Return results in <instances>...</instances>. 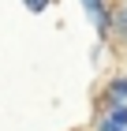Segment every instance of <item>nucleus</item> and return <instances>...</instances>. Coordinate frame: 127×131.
I'll use <instances>...</instances> for the list:
<instances>
[{
  "label": "nucleus",
  "instance_id": "1",
  "mask_svg": "<svg viewBox=\"0 0 127 131\" xmlns=\"http://www.w3.org/2000/svg\"><path fill=\"white\" fill-rule=\"evenodd\" d=\"M108 97L120 101V105H127V75H116V79L108 82Z\"/></svg>",
  "mask_w": 127,
  "mask_h": 131
}]
</instances>
